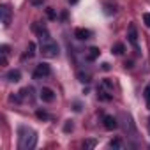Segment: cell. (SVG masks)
<instances>
[{
    "label": "cell",
    "mask_w": 150,
    "mask_h": 150,
    "mask_svg": "<svg viewBox=\"0 0 150 150\" xmlns=\"http://www.w3.org/2000/svg\"><path fill=\"white\" fill-rule=\"evenodd\" d=\"M35 145H37V132L27 125L18 127V148L20 150H32Z\"/></svg>",
    "instance_id": "6da1fadb"
},
{
    "label": "cell",
    "mask_w": 150,
    "mask_h": 150,
    "mask_svg": "<svg viewBox=\"0 0 150 150\" xmlns=\"http://www.w3.org/2000/svg\"><path fill=\"white\" fill-rule=\"evenodd\" d=\"M39 41H41V55L44 58H57L58 57V46L50 37V34L46 32L44 27L39 30Z\"/></svg>",
    "instance_id": "7a4b0ae2"
},
{
    "label": "cell",
    "mask_w": 150,
    "mask_h": 150,
    "mask_svg": "<svg viewBox=\"0 0 150 150\" xmlns=\"http://www.w3.org/2000/svg\"><path fill=\"white\" fill-rule=\"evenodd\" d=\"M127 41H129V44H131L136 51L139 50V46H138V30H136V25H134V23H131L129 28H127Z\"/></svg>",
    "instance_id": "3957f363"
},
{
    "label": "cell",
    "mask_w": 150,
    "mask_h": 150,
    "mask_svg": "<svg viewBox=\"0 0 150 150\" xmlns=\"http://www.w3.org/2000/svg\"><path fill=\"white\" fill-rule=\"evenodd\" d=\"M51 74V67L48 65V64H39L37 67H35V71H34V78L35 80H41V78H46V76H50Z\"/></svg>",
    "instance_id": "277c9868"
},
{
    "label": "cell",
    "mask_w": 150,
    "mask_h": 150,
    "mask_svg": "<svg viewBox=\"0 0 150 150\" xmlns=\"http://www.w3.org/2000/svg\"><path fill=\"white\" fill-rule=\"evenodd\" d=\"M0 16H2V25L4 27H9L11 25V9L7 6L0 7Z\"/></svg>",
    "instance_id": "5b68a950"
},
{
    "label": "cell",
    "mask_w": 150,
    "mask_h": 150,
    "mask_svg": "<svg viewBox=\"0 0 150 150\" xmlns=\"http://www.w3.org/2000/svg\"><path fill=\"white\" fill-rule=\"evenodd\" d=\"M39 97H41L44 103H51V101L55 99V92H53L51 88L44 87V88H41V92H39Z\"/></svg>",
    "instance_id": "8992f818"
},
{
    "label": "cell",
    "mask_w": 150,
    "mask_h": 150,
    "mask_svg": "<svg viewBox=\"0 0 150 150\" xmlns=\"http://www.w3.org/2000/svg\"><path fill=\"white\" fill-rule=\"evenodd\" d=\"M110 92H111V90H110V88H106V87L101 83V87L97 88V97H99L101 101H111V97H113V96H111Z\"/></svg>",
    "instance_id": "52a82bcc"
},
{
    "label": "cell",
    "mask_w": 150,
    "mask_h": 150,
    "mask_svg": "<svg viewBox=\"0 0 150 150\" xmlns=\"http://www.w3.org/2000/svg\"><path fill=\"white\" fill-rule=\"evenodd\" d=\"M74 37L80 39V41H87V39L92 37V32L88 28H76V30H74Z\"/></svg>",
    "instance_id": "ba28073f"
},
{
    "label": "cell",
    "mask_w": 150,
    "mask_h": 150,
    "mask_svg": "<svg viewBox=\"0 0 150 150\" xmlns=\"http://www.w3.org/2000/svg\"><path fill=\"white\" fill-rule=\"evenodd\" d=\"M6 78H7L11 83H18V81L21 80V72H20V69H11V71L6 74Z\"/></svg>",
    "instance_id": "9c48e42d"
},
{
    "label": "cell",
    "mask_w": 150,
    "mask_h": 150,
    "mask_svg": "<svg viewBox=\"0 0 150 150\" xmlns=\"http://www.w3.org/2000/svg\"><path fill=\"white\" fill-rule=\"evenodd\" d=\"M117 118L115 117H111V115H106L104 117V129H108V131H113V129H117Z\"/></svg>",
    "instance_id": "30bf717a"
},
{
    "label": "cell",
    "mask_w": 150,
    "mask_h": 150,
    "mask_svg": "<svg viewBox=\"0 0 150 150\" xmlns=\"http://www.w3.org/2000/svg\"><path fill=\"white\" fill-rule=\"evenodd\" d=\"M99 55H101V51H99V48H96V46H92V48L87 50V60H90V62H94Z\"/></svg>",
    "instance_id": "8fae6325"
},
{
    "label": "cell",
    "mask_w": 150,
    "mask_h": 150,
    "mask_svg": "<svg viewBox=\"0 0 150 150\" xmlns=\"http://www.w3.org/2000/svg\"><path fill=\"white\" fill-rule=\"evenodd\" d=\"M35 50H37L35 42H34V41H30V42H28V46H27V53L23 55V58H32V57L35 55Z\"/></svg>",
    "instance_id": "7c38bea8"
},
{
    "label": "cell",
    "mask_w": 150,
    "mask_h": 150,
    "mask_svg": "<svg viewBox=\"0 0 150 150\" xmlns=\"http://www.w3.org/2000/svg\"><path fill=\"white\" fill-rule=\"evenodd\" d=\"M0 53H2V65H6V64H7V53H9V46H7V44H4L2 48H0Z\"/></svg>",
    "instance_id": "4fadbf2b"
},
{
    "label": "cell",
    "mask_w": 150,
    "mask_h": 150,
    "mask_svg": "<svg viewBox=\"0 0 150 150\" xmlns=\"http://www.w3.org/2000/svg\"><path fill=\"white\" fill-rule=\"evenodd\" d=\"M124 50H125V46H124L122 42H117V44L111 48V53H115V55H122V53H124Z\"/></svg>",
    "instance_id": "5bb4252c"
},
{
    "label": "cell",
    "mask_w": 150,
    "mask_h": 150,
    "mask_svg": "<svg viewBox=\"0 0 150 150\" xmlns=\"http://www.w3.org/2000/svg\"><path fill=\"white\" fill-rule=\"evenodd\" d=\"M96 145H97V141H96V139H92V138L83 141V148H85V150H88V148H94Z\"/></svg>",
    "instance_id": "9a60e30c"
},
{
    "label": "cell",
    "mask_w": 150,
    "mask_h": 150,
    "mask_svg": "<svg viewBox=\"0 0 150 150\" xmlns=\"http://www.w3.org/2000/svg\"><path fill=\"white\" fill-rule=\"evenodd\" d=\"M78 78H80V81L81 83H90V74H85V72H78Z\"/></svg>",
    "instance_id": "2e32d148"
},
{
    "label": "cell",
    "mask_w": 150,
    "mask_h": 150,
    "mask_svg": "<svg viewBox=\"0 0 150 150\" xmlns=\"http://www.w3.org/2000/svg\"><path fill=\"white\" fill-rule=\"evenodd\" d=\"M143 96H145V101H146V106L150 108V83L146 85V88H145V92H143Z\"/></svg>",
    "instance_id": "e0dca14e"
},
{
    "label": "cell",
    "mask_w": 150,
    "mask_h": 150,
    "mask_svg": "<svg viewBox=\"0 0 150 150\" xmlns=\"http://www.w3.org/2000/svg\"><path fill=\"white\" fill-rule=\"evenodd\" d=\"M35 117H37V118H41V120H48V118H50V117H48V113H46V111H42V110H37V111H35Z\"/></svg>",
    "instance_id": "ac0fdd59"
},
{
    "label": "cell",
    "mask_w": 150,
    "mask_h": 150,
    "mask_svg": "<svg viewBox=\"0 0 150 150\" xmlns=\"http://www.w3.org/2000/svg\"><path fill=\"white\" fill-rule=\"evenodd\" d=\"M74 129V125H72V120H67L65 124H64V132H71Z\"/></svg>",
    "instance_id": "d6986e66"
},
{
    "label": "cell",
    "mask_w": 150,
    "mask_h": 150,
    "mask_svg": "<svg viewBox=\"0 0 150 150\" xmlns=\"http://www.w3.org/2000/svg\"><path fill=\"white\" fill-rule=\"evenodd\" d=\"M110 146H111V148H122L124 145H122L120 139H113V141H110Z\"/></svg>",
    "instance_id": "ffe728a7"
},
{
    "label": "cell",
    "mask_w": 150,
    "mask_h": 150,
    "mask_svg": "<svg viewBox=\"0 0 150 150\" xmlns=\"http://www.w3.org/2000/svg\"><path fill=\"white\" fill-rule=\"evenodd\" d=\"M143 23L150 28V13H145V14H143Z\"/></svg>",
    "instance_id": "44dd1931"
},
{
    "label": "cell",
    "mask_w": 150,
    "mask_h": 150,
    "mask_svg": "<svg viewBox=\"0 0 150 150\" xmlns=\"http://www.w3.org/2000/svg\"><path fill=\"white\" fill-rule=\"evenodd\" d=\"M46 13H48V18H50V20H55V18H57V16H55V11H53V9H48Z\"/></svg>",
    "instance_id": "7402d4cb"
},
{
    "label": "cell",
    "mask_w": 150,
    "mask_h": 150,
    "mask_svg": "<svg viewBox=\"0 0 150 150\" xmlns=\"http://www.w3.org/2000/svg\"><path fill=\"white\" fill-rule=\"evenodd\" d=\"M74 111H80L81 110V106H80V103H74V108H72Z\"/></svg>",
    "instance_id": "603a6c76"
},
{
    "label": "cell",
    "mask_w": 150,
    "mask_h": 150,
    "mask_svg": "<svg viewBox=\"0 0 150 150\" xmlns=\"http://www.w3.org/2000/svg\"><path fill=\"white\" fill-rule=\"evenodd\" d=\"M42 2H44V0H32V4H34V6H41Z\"/></svg>",
    "instance_id": "cb8c5ba5"
},
{
    "label": "cell",
    "mask_w": 150,
    "mask_h": 150,
    "mask_svg": "<svg viewBox=\"0 0 150 150\" xmlns=\"http://www.w3.org/2000/svg\"><path fill=\"white\" fill-rule=\"evenodd\" d=\"M103 71H110V64H108V62L103 64Z\"/></svg>",
    "instance_id": "d4e9b609"
},
{
    "label": "cell",
    "mask_w": 150,
    "mask_h": 150,
    "mask_svg": "<svg viewBox=\"0 0 150 150\" xmlns=\"http://www.w3.org/2000/svg\"><path fill=\"white\" fill-rule=\"evenodd\" d=\"M78 2V0H69V4H76Z\"/></svg>",
    "instance_id": "484cf974"
}]
</instances>
